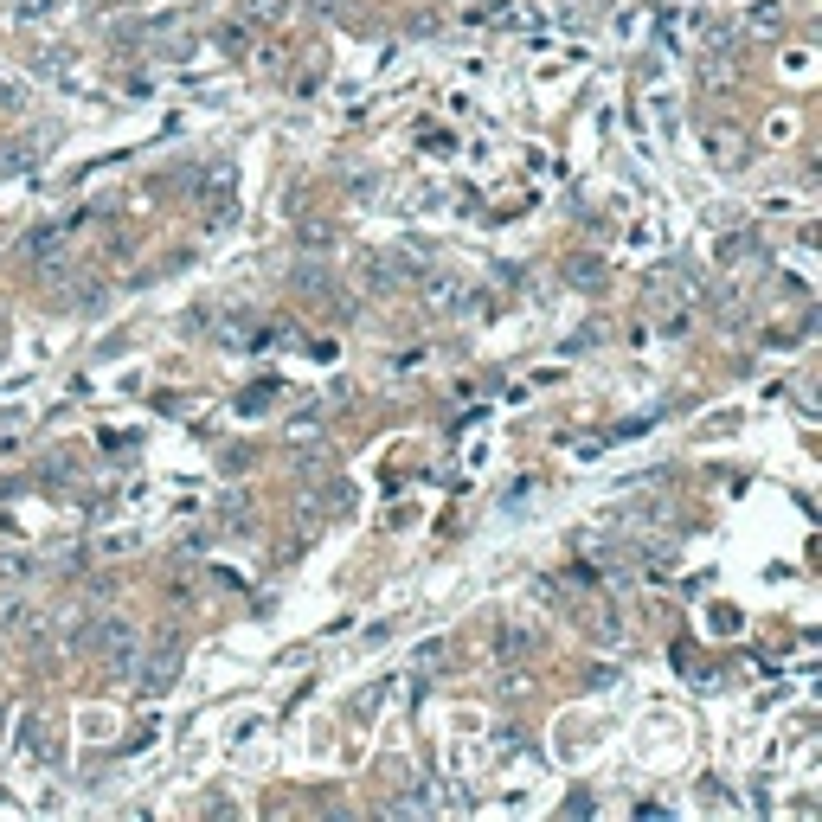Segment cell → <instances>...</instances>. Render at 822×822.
<instances>
[{"mask_svg":"<svg viewBox=\"0 0 822 822\" xmlns=\"http://www.w3.org/2000/svg\"><path fill=\"white\" fill-rule=\"evenodd\" d=\"M444 636H431V643H418V656H411V668H418V675H437V662H444Z\"/></svg>","mask_w":822,"mask_h":822,"instance_id":"6","label":"cell"},{"mask_svg":"<svg viewBox=\"0 0 822 822\" xmlns=\"http://www.w3.org/2000/svg\"><path fill=\"white\" fill-rule=\"evenodd\" d=\"M135 546H142V534H110V540H103V559H116V553H135Z\"/></svg>","mask_w":822,"mask_h":822,"instance_id":"9","label":"cell"},{"mask_svg":"<svg viewBox=\"0 0 822 822\" xmlns=\"http://www.w3.org/2000/svg\"><path fill=\"white\" fill-rule=\"evenodd\" d=\"M26 572H33V559H26V553H0V585H20Z\"/></svg>","mask_w":822,"mask_h":822,"instance_id":"7","label":"cell"},{"mask_svg":"<svg viewBox=\"0 0 822 822\" xmlns=\"http://www.w3.org/2000/svg\"><path fill=\"white\" fill-rule=\"evenodd\" d=\"M174 675H180V649L167 643L161 656L148 662V675H142V694H167V688H174Z\"/></svg>","mask_w":822,"mask_h":822,"instance_id":"4","label":"cell"},{"mask_svg":"<svg viewBox=\"0 0 822 822\" xmlns=\"http://www.w3.org/2000/svg\"><path fill=\"white\" fill-rule=\"evenodd\" d=\"M411 296H418L424 315H463L469 289H463V277H450V270H418V277H411Z\"/></svg>","mask_w":822,"mask_h":822,"instance_id":"2","label":"cell"},{"mask_svg":"<svg viewBox=\"0 0 822 822\" xmlns=\"http://www.w3.org/2000/svg\"><path fill=\"white\" fill-rule=\"evenodd\" d=\"M97 656L110 675H135L142 668V630H135L129 617H103L97 623Z\"/></svg>","mask_w":822,"mask_h":822,"instance_id":"1","label":"cell"},{"mask_svg":"<svg viewBox=\"0 0 822 822\" xmlns=\"http://www.w3.org/2000/svg\"><path fill=\"white\" fill-rule=\"evenodd\" d=\"M26 424H33V411H26V405H13L7 418H0V450H13V444H20V437H26Z\"/></svg>","mask_w":822,"mask_h":822,"instance_id":"5","label":"cell"},{"mask_svg":"<svg viewBox=\"0 0 822 822\" xmlns=\"http://www.w3.org/2000/svg\"><path fill=\"white\" fill-rule=\"evenodd\" d=\"M649 103H656V129L675 135V103H668V97H649Z\"/></svg>","mask_w":822,"mask_h":822,"instance_id":"10","label":"cell"},{"mask_svg":"<svg viewBox=\"0 0 822 822\" xmlns=\"http://www.w3.org/2000/svg\"><path fill=\"white\" fill-rule=\"evenodd\" d=\"M97 225V212H65L58 225H45V232H33V257L39 264H71V245Z\"/></svg>","mask_w":822,"mask_h":822,"instance_id":"3","label":"cell"},{"mask_svg":"<svg viewBox=\"0 0 822 822\" xmlns=\"http://www.w3.org/2000/svg\"><path fill=\"white\" fill-rule=\"evenodd\" d=\"M707 155L733 167V161H739V142H733V135H720V129H713V135H707Z\"/></svg>","mask_w":822,"mask_h":822,"instance_id":"8","label":"cell"}]
</instances>
